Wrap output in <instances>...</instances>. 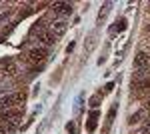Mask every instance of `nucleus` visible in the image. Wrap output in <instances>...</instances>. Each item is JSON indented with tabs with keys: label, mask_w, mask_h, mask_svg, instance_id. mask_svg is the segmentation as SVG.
<instances>
[{
	"label": "nucleus",
	"mask_w": 150,
	"mask_h": 134,
	"mask_svg": "<svg viewBox=\"0 0 150 134\" xmlns=\"http://www.w3.org/2000/svg\"><path fill=\"white\" fill-rule=\"evenodd\" d=\"M20 118H22V114L20 110H2L0 112V124L6 128V132L12 134L16 130V126L20 122Z\"/></svg>",
	"instance_id": "1"
},
{
	"label": "nucleus",
	"mask_w": 150,
	"mask_h": 134,
	"mask_svg": "<svg viewBox=\"0 0 150 134\" xmlns=\"http://www.w3.org/2000/svg\"><path fill=\"white\" fill-rule=\"evenodd\" d=\"M24 100H26V96H24L22 92L2 96V98H0V110H10L14 104H24Z\"/></svg>",
	"instance_id": "2"
},
{
	"label": "nucleus",
	"mask_w": 150,
	"mask_h": 134,
	"mask_svg": "<svg viewBox=\"0 0 150 134\" xmlns=\"http://www.w3.org/2000/svg\"><path fill=\"white\" fill-rule=\"evenodd\" d=\"M134 68L138 70V74H144V72L150 68V56L146 54V52L136 54V58H134Z\"/></svg>",
	"instance_id": "3"
},
{
	"label": "nucleus",
	"mask_w": 150,
	"mask_h": 134,
	"mask_svg": "<svg viewBox=\"0 0 150 134\" xmlns=\"http://www.w3.org/2000/svg\"><path fill=\"white\" fill-rule=\"evenodd\" d=\"M46 56H48L46 48H32V50L28 52V60H30V62H34V64H38V62L42 64Z\"/></svg>",
	"instance_id": "4"
},
{
	"label": "nucleus",
	"mask_w": 150,
	"mask_h": 134,
	"mask_svg": "<svg viewBox=\"0 0 150 134\" xmlns=\"http://www.w3.org/2000/svg\"><path fill=\"white\" fill-rule=\"evenodd\" d=\"M52 10L56 12V14L68 16V14H72V4H70V2H54V4H52Z\"/></svg>",
	"instance_id": "5"
},
{
	"label": "nucleus",
	"mask_w": 150,
	"mask_h": 134,
	"mask_svg": "<svg viewBox=\"0 0 150 134\" xmlns=\"http://www.w3.org/2000/svg\"><path fill=\"white\" fill-rule=\"evenodd\" d=\"M66 28H68V22L66 20H56V22H52V26H50V32L54 34V36H62V34L66 32Z\"/></svg>",
	"instance_id": "6"
},
{
	"label": "nucleus",
	"mask_w": 150,
	"mask_h": 134,
	"mask_svg": "<svg viewBox=\"0 0 150 134\" xmlns=\"http://www.w3.org/2000/svg\"><path fill=\"white\" fill-rule=\"evenodd\" d=\"M38 40H40V42H42L44 46H52V44H56V36L50 32V30H48V32H42L40 36H38Z\"/></svg>",
	"instance_id": "7"
},
{
	"label": "nucleus",
	"mask_w": 150,
	"mask_h": 134,
	"mask_svg": "<svg viewBox=\"0 0 150 134\" xmlns=\"http://www.w3.org/2000/svg\"><path fill=\"white\" fill-rule=\"evenodd\" d=\"M126 26H128L126 18H120V20H116V22H114V26H110V34L122 32V30H126Z\"/></svg>",
	"instance_id": "8"
},
{
	"label": "nucleus",
	"mask_w": 150,
	"mask_h": 134,
	"mask_svg": "<svg viewBox=\"0 0 150 134\" xmlns=\"http://www.w3.org/2000/svg\"><path fill=\"white\" fill-rule=\"evenodd\" d=\"M110 6H112L110 2H106V4L102 6V10H100V14H98V24L104 22V18H106V16H108V12H110Z\"/></svg>",
	"instance_id": "9"
},
{
	"label": "nucleus",
	"mask_w": 150,
	"mask_h": 134,
	"mask_svg": "<svg viewBox=\"0 0 150 134\" xmlns=\"http://www.w3.org/2000/svg\"><path fill=\"white\" fill-rule=\"evenodd\" d=\"M116 108H118V102H116L114 106L108 110V120H106V126H110V124L114 122V116H116Z\"/></svg>",
	"instance_id": "10"
},
{
	"label": "nucleus",
	"mask_w": 150,
	"mask_h": 134,
	"mask_svg": "<svg viewBox=\"0 0 150 134\" xmlns=\"http://www.w3.org/2000/svg\"><path fill=\"white\" fill-rule=\"evenodd\" d=\"M144 114H146L144 110H140V112H136V114H132V116L128 118V124H136V122H140V118H142Z\"/></svg>",
	"instance_id": "11"
},
{
	"label": "nucleus",
	"mask_w": 150,
	"mask_h": 134,
	"mask_svg": "<svg viewBox=\"0 0 150 134\" xmlns=\"http://www.w3.org/2000/svg\"><path fill=\"white\" fill-rule=\"evenodd\" d=\"M100 100H102V96H100V94L92 96V98H90V106H92V108H98V106H100Z\"/></svg>",
	"instance_id": "12"
},
{
	"label": "nucleus",
	"mask_w": 150,
	"mask_h": 134,
	"mask_svg": "<svg viewBox=\"0 0 150 134\" xmlns=\"http://www.w3.org/2000/svg\"><path fill=\"white\" fill-rule=\"evenodd\" d=\"M86 128H88V132H92L94 128H96V120H92V118H90V120L86 122Z\"/></svg>",
	"instance_id": "13"
},
{
	"label": "nucleus",
	"mask_w": 150,
	"mask_h": 134,
	"mask_svg": "<svg viewBox=\"0 0 150 134\" xmlns=\"http://www.w3.org/2000/svg\"><path fill=\"white\" fill-rule=\"evenodd\" d=\"M66 130H68L70 134H76V124H74V122H68V124H66Z\"/></svg>",
	"instance_id": "14"
},
{
	"label": "nucleus",
	"mask_w": 150,
	"mask_h": 134,
	"mask_svg": "<svg viewBox=\"0 0 150 134\" xmlns=\"http://www.w3.org/2000/svg\"><path fill=\"white\" fill-rule=\"evenodd\" d=\"M140 134H150V120L144 126H142V130H140Z\"/></svg>",
	"instance_id": "15"
},
{
	"label": "nucleus",
	"mask_w": 150,
	"mask_h": 134,
	"mask_svg": "<svg viewBox=\"0 0 150 134\" xmlns=\"http://www.w3.org/2000/svg\"><path fill=\"white\" fill-rule=\"evenodd\" d=\"M138 86H140V88H148V86H150V78H146V80H142V82H140Z\"/></svg>",
	"instance_id": "16"
},
{
	"label": "nucleus",
	"mask_w": 150,
	"mask_h": 134,
	"mask_svg": "<svg viewBox=\"0 0 150 134\" xmlns=\"http://www.w3.org/2000/svg\"><path fill=\"white\" fill-rule=\"evenodd\" d=\"M74 48H76V44H74V42H70V44L66 46V52H68V54H70V52H72V50H74Z\"/></svg>",
	"instance_id": "17"
},
{
	"label": "nucleus",
	"mask_w": 150,
	"mask_h": 134,
	"mask_svg": "<svg viewBox=\"0 0 150 134\" xmlns=\"http://www.w3.org/2000/svg\"><path fill=\"white\" fill-rule=\"evenodd\" d=\"M112 90H114V82H108L106 84V92H112Z\"/></svg>",
	"instance_id": "18"
},
{
	"label": "nucleus",
	"mask_w": 150,
	"mask_h": 134,
	"mask_svg": "<svg viewBox=\"0 0 150 134\" xmlns=\"http://www.w3.org/2000/svg\"><path fill=\"white\" fill-rule=\"evenodd\" d=\"M90 118H92V120H96V118H98V110H92V112H90Z\"/></svg>",
	"instance_id": "19"
},
{
	"label": "nucleus",
	"mask_w": 150,
	"mask_h": 134,
	"mask_svg": "<svg viewBox=\"0 0 150 134\" xmlns=\"http://www.w3.org/2000/svg\"><path fill=\"white\" fill-rule=\"evenodd\" d=\"M0 134H8V132H6V128H4L2 124H0Z\"/></svg>",
	"instance_id": "20"
},
{
	"label": "nucleus",
	"mask_w": 150,
	"mask_h": 134,
	"mask_svg": "<svg viewBox=\"0 0 150 134\" xmlns=\"http://www.w3.org/2000/svg\"><path fill=\"white\" fill-rule=\"evenodd\" d=\"M146 110H150V98L146 100Z\"/></svg>",
	"instance_id": "21"
},
{
	"label": "nucleus",
	"mask_w": 150,
	"mask_h": 134,
	"mask_svg": "<svg viewBox=\"0 0 150 134\" xmlns=\"http://www.w3.org/2000/svg\"><path fill=\"white\" fill-rule=\"evenodd\" d=\"M148 10H150V8H148Z\"/></svg>",
	"instance_id": "22"
}]
</instances>
